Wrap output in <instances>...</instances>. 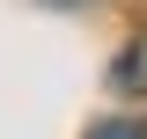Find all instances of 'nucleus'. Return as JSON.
<instances>
[{
  "mask_svg": "<svg viewBox=\"0 0 147 139\" xmlns=\"http://www.w3.org/2000/svg\"><path fill=\"white\" fill-rule=\"evenodd\" d=\"M88 139H147V132H140V124H96Z\"/></svg>",
  "mask_w": 147,
  "mask_h": 139,
  "instance_id": "obj_1",
  "label": "nucleus"
}]
</instances>
